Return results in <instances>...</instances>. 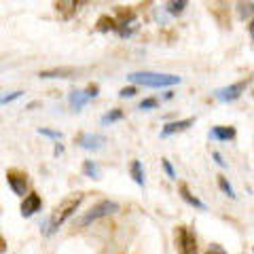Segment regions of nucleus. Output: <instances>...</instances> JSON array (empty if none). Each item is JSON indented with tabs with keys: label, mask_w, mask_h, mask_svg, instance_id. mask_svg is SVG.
<instances>
[{
	"label": "nucleus",
	"mask_w": 254,
	"mask_h": 254,
	"mask_svg": "<svg viewBox=\"0 0 254 254\" xmlns=\"http://www.w3.org/2000/svg\"><path fill=\"white\" fill-rule=\"evenodd\" d=\"M0 244H2V240H0Z\"/></svg>",
	"instance_id": "27"
},
{
	"label": "nucleus",
	"mask_w": 254,
	"mask_h": 254,
	"mask_svg": "<svg viewBox=\"0 0 254 254\" xmlns=\"http://www.w3.org/2000/svg\"><path fill=\"white\" fill-rule=\"evenodd\" d=\"M6 182H9V187L13 189V193H15V195L26 197V189H28V174L23 172V170H17V168L9 170V172H6Z\"/></svg>",
	"instance_id": "4"
},
{
	"label": "nucleus",
	"mask_w": 254,
	"mask_h": 254,
	"mask_svg": "<svg viewBox=\"0 0 254 254\" xmlns=\"http://www.w3.org/2000/svg\"><path fill=\"white\" fill-rule=\"evenodd\" d=\"M131 83L136 85H144V87H172V85H178L182 78L178 74H161V72H131L127 74Z\"/></svg>",
	"instance_id": "1"
},
{
	"label": "nucleus",
	"mask_w": 254,
	"mask_h": 254,
	"mask_svg": "<svg viewBox=\"0 0 254 254\" xmlns=\"http://www.w3.org/2000/svg\"><path fill=\"white\" fill-rule=\"evenodd\" d=\"M76 72L74 68H70V66H64V68H51V70H43L41 78H68V76H72Z\"/></svg>",
	"instance_id": "12"
},
{
	"label": "nucleus",
	"mask_w": 254,
	"mask_h": 254,
	"mask_svg": "<svg viewBox=\"0 0 254 254\" xmlns=\"http://www.w3.org/2000/svg\"><path fill=\"white\" fill-rule=\"evenodd\" d=\"M210 138L212 140H218V142H229L235 138V127L231 125H216L210 129Z\"/></svg>",
	"instance_id": "10"
},
{
	"label": "nucleus",
	"mask_w": 254,
	"mask_h": 254,
	"mask_svg": "<svg viewBox=\"0 0 254 254\" xmlns=\"http://www.w3.org/2000/svg\"><path fill=\"white\" fill-rule=\"evenodd\" d=\"M76 144L87 150H98L106 144V138L100 136V133H81V136L76 138Z\"/></svg>",
	"instance_id": "8"
},
{
	"label": "nucleus",
	"mask_w": 254,
	"mask_h": 254,
	"mask_svg": "<svg viewBox=\"0 0 254 254\" xmlns=\"http://www.w3.org/2000/svg\"><path fill=\"white\" fill-rule=\"evenodd\" d=\"M62 153H64V146L58 144V146H55V155H62Z\"/></svg>",
	"instance_id": "26"
},
{
	"label": "nucleus",
	"mask_w": 254,
	"mask_h": 254,
	"mask_svg": "<svg viewBox=\"0 0 254 254\" xmlns=\"http://www.w3.org/2000/svg\"><path fill=\"white\" fill-rule=\"evenodd\" d=\"M81 201H83V195H72V197H68V199H64L58 208L53 210V214H51V220H49V233H53L55 229H60V225H64L72 214L76 212V208L81 205Z\"/></svg>",
	"instance_id": "2"
},
{
	"label": "nucleus",
	"mask_w": 254,
	"mask_h": 254,
	"mask_svg": "<svg viewBox=\"0 0 254 254\" xmlns=\"http://www.w3.org/2000/svg\"><path fill=\"white\" fill-rule=\"evenodd\" d=\"M185 6H187L185 0H180V2H168V11H170L172 15H178V13L185 11Z\"/></svg>",
	"instance_id": "19"
},
{
	"label": "nucleus",
	"mask_w": 254,
	"mask_h": 254,
	"mask_svg": "<svg viewBox=\"0 0 254 254\" xmlns=\"http://www.w3.org/2000/svg\"><path fill=\"white\" fill-rule=\"evenodd\" d=\"M98 91H100V87L98 85H89L87 89H76V91H72L70 93V106H72L74 110H81L87 102L89 100H93L95 95H98Z\"/></svg>",
	"instance_id": "6"
},
{
	"label": "nucleus",
	"mask_w": 254,
	"mask_h": 254,
	"mask_svg": "<svg viewBox=\"0 0 254 254\" xmlns=\"http://www.w3.org/2000/svg\"><path fill=\"white\" fill-rule=\"evenodd\" d=\"M218 187H220L222 193L229 195V197H231V199L235 197V190H233V187H231V185H229V180H227L225 176H218Z\"/></svg>",
	"instance_id": "17"
},
{
	"label": "nucleus",
	"mask_w": 254,
	"mask_h": 254,
	"mask_svg": "<svg viewBox=\"0 0 254 254\" xmlns=\"http://www.w3.org/2000/svg\"><path fill=\"white\" fill-rule=\"evenodd\" d=\"M98 28H100L102 32H106V30H119V28H117V21H115V19H108V17H102V19L98 21Z\"/></svg>",
	"instance_id": "18"
},
{
	"label": "nucleus",
	"mask_w": 254,
	"mask_h": 254,
	"mask_svg": "<svg viewBox=\"0 0 254 254\" xmlns=\"http://www.w3.org/2000/svg\"><path fill=\"white\" fill-rule=\"evenodd\" d=\"M195 123V119H182V121H174V123H168L161 129V136L163 138H168V136H172V133H178V131H185V129H189L190 125Z\"/></svg>",
	"instance_id": "11"
},
{
	"label": "nucleus",
	"mask_w": 254,
	"mask_h": 254,
	"mask_svg": "<svg viewBox=\"0 0 254 254\" xmlns=\"http://www.w3.org/2000/svg\"><path fill=\"white\" fill-rule=\"evenodd\" d=\"M119 119H123V110H121V108H115V110H110L108 115L102 117V125L115 123V121H119Z\"/></svg>",
	"instance_id": "16"
},
{
	"label": "nucleus",
	"mask_w": 254,
	"mask_h": 254,
	"mask_svg": "<svg viewBox=\"0 0 254 254\" xmlns=\"http://www.w3.org/2000/svg\"><path fill=\"white\" fill-rule=\"evenodd\" d=\"M41 205H43V199H41V195L38 193H28L26 197H23V201H21V216H32V214H36L38 210H41Z\"/></svg>",
	"instance_id": "9"
},
{
	"label": "nucleus",
	"mask_w": 254,
	"mask_h": 254,
	"mask_svg": "<svg viewBox=\"0 0 254 254\" xmlns=\"http://www.w3.org/2000/svg\"><path fill=\"white\" fill-rule=\"evenodd\" d=\"M157 106H159V102L155 98H146V100L140 102V110H150V108H157Z\"/></svg>",
	"instance_id": "21"
},
{
	"label": "nucleus",
	"mask_w": 254,
	"mask_h": 254,
	"mask_svg": "<svg viewBox=\"0 0 254 254\" xmlns=\"http://www.w3.org/2000/svg\"><path fill=\"white\" fill-rule=\"evenodd\" d=\"M161 163H163V170H165V172H168V176H170V178H174V180H176V172H174V168H172V163L168 161V159H163V161H161Z\"/></svg>",
	"instance_id": "24"
},
{
	"label": "nucleus",
	"mask_w": 254,
	"mask_h": 254,
	"mask_svg": "<svg viewBox=\"0 0 254 254\" xmlns=\"http://www.w3.org/2000/svg\"><path fill=\"white\" fill-rule=\"evenodd\" d=\"M212 157H214V161H216L220 168H227V161H222V155H220V153H214Z\"/></svg>",
	"instance_id": "25"
},
{
	"label": "nucleus",
	"mask_w": 254,
	"mask_h": 254,
	"mask_svg": "<svg viewBox=\"0 0 254 254\" xmlns=\"http://www.w3.org/2000/svg\"><path fill=\"white\" fill-rule=\"evenodd\" d=\"M136 93H138L136 87H125V89L119 91V95H121V98H133V95H136Z\"/></svg>",
	"instance_id": "23"
},
{
	"label": "nucleus",
	"mask_w": 254,
	"mask_h": 254,
	"mask_svg": "<svg viewBox=\"0 0 254 254\" xmlns=\"http://www.w3.org/2000/svg\"><path fill=\"white\" fill-rule=\"evenodd\" d=\"M21 93H23V91H11V93L0 95V106H2V104H9V102L17 100V98H21Z\"/></svg>",
	"instance_id": "20"
},
{
	"label": "nucleus",
	"mask_w": 254,
	"mask_h": 254,
	"mask_svg": "<svg viewBox=\"0 0 254 254\" xmlns=\"http://www.w3.org/2000/svg\"><path fill=\"white\" fill-rule=\"evenodd\" d=\"M178 246H180V254H197V240L187 227L178 229Z\"/></svg>",
	"instance_id": "7"
},
{
	"label": "nucleus",
	"mask_w": 254,
	"mask_h": 254,
	"mask_svg": "<svg viewBox=\"0 0 254 254\" xmlns=\"http://www.w3.org/2000/svg\"><path fill=\"white\" fill-rule=\"evenodd\" d=\"M38 133H41V136H47V138H53V140H62V133H60V131L45 129V127H41V129H38Z\"/></svg>",
	"instance_id": "22"
},
{
	"label": "nucleus",
	"mask_w": 254,
	"mask_h": 254,
	"mask_svg": "<svg viewBox=\"0 0 254 254\" xmlns=\"http://www.w3.org/2000/svg\"><path fill=\"white\" fill-rule=\"evenodd\" d=\"M248 85H250V78H244V81H240V83L222 87V89H216V98L220 102H233V100H237L246 91V87H248Z\"/></svg>",
	"instance_id": "5"
},
{
	"label": "nucleus",
	"mask_w": 254,
	"mask_h": 254,
	"mask_svg": "<svg viewBox=\"0 0 254 254\" xmlns=\"http://www.w3.org/2000/svg\"><path fill=\"white\" fill-rule=\"evenodd\" d=\"M119 210V203L117 201H100L98 205H93V208L85 214L83 218H78L76 220V225L78 227H87L89 222H93V220H98V218H104V216H108V214H113V212H117Z\"/></svg>",
	"instance_id": "3"
},
{
	"label": "nucleus",
	"mask_w": 254,
	"mask_h": 254,
	"mask_svg": "<svg viewBox=\"0 0 254 254\" xmlns=\"http://www.w3.org/2000/svg\"><path fill=\"white\" fill-rule=\"evenodd\" d=\"M180 195H182V199H185L189 205H193V208H197V210H208V205H205L201 199H197V197L189 190L187 185H182V187H180Z\"/></svg>",
	"instance_id": "13"
},
{
	"label": "nucleus",
	"mask_w": 254,
	"mask_h": 254,
	"mask_svg": "<svg viewBox=\"0 0 254 254\" xmlns=\"http://www.w3.org/2000/svg\"><path fill=\"white\" fill-rule=\"evenodd\" d=\"M83 174L87 178H93V180H100L102 178V168L95 161H85L83 163Z\"/></svg>",
	"instance_id": "14"
},
{
	"label": "nucleus",
	"mask_w": 254,
	"mask_h": 254,
	"mask_svg": "<svg viewBox=\"0 0 254 254\" xmlns=\"http://www.w3.org/2000/svg\"><path fill=\"white\" fill-rule=\"evenodd\" d=\"M129 172H131V178L136 180V185L144 187V170H142V163L138 161V159H133V161H131Z\"/></svg>",
	"instance_id": "15"
}]
</instances>
